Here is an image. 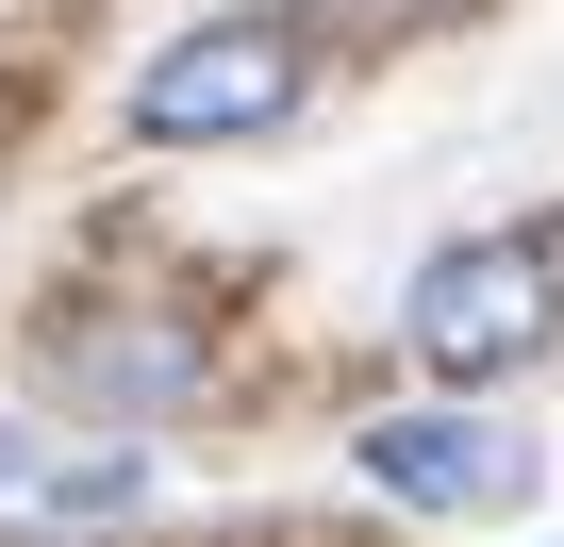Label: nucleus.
<instances>
[{"label": "nucleus", "instance_id": "obj_1", "mask_svg": "<svg viewBox=\"0 0 564 547\" xmlns=\"http://www.w3.org/2000/svg\"><path fill=\"white\" fill-rule=\"evenodd\" d=\"M34 382H51L67 415H100V431H166V415L216 382V332H199L183 283H67V299L34 316Z\"/></svg>", "mask_w": 564, "mask_h": 547}, {"label": "nucleus", "instance_id": "obj_2", "mask_svg": "<svg viewBox=\"0 0 564 547\" xmlns=\"http://www.w3.org/2000/svg\"><path fill=\"white\" fill-rule=\"evenodd\" d=\"M300 84H316V34H282V18H199L183 51L133 67L117 133H133V150H249V133L300 117Z\"/></svg>", "mask_w": 564, "mask_h": 547}, {"label": "nucleus", "instance_id": "obj_3", "mask_svg": "<svg viewBox=\"0 0 564 547\" xmlns=\"http://www.w3.org/2000/svg\"><path fill=\"white\" fill-rule=\"evenodd\" d=\"M547 316H564L547 232H465V249H432V265H415V299H399V332H415V365H432V382H498V365H531V349H547Z\"/></svg>", "mask_w": 564, "mask_h": 547}, {"label": "nucleus", "instance_id": "obj_4", "mask_svg": "<svg viewBox=\"0 0 564 547\" xmlns=\"http://www.w3.org/2000/svg\"><path fill=\"white\" fill-rule=\"evenodd\" d=\"M366 481H382L399 514H498V497L531 481V448L481 431V415H366Z\"/></svg>", "mask_w": 564, "mask_h": 547}, {"label": "nucleus", "instance_id": "obj_5", "mask_svg": "<svg viewBox=\"0 0 564 547\" xmlns=\"http://www.w3.org/2000/svg\"><path fill=\"white\" fill-rule=\"evenodd\" d=\"M448 18H465V0H282V34H333V51H415Z\"/></svg>", "mask_w": 564, "mask_h": 547}]
</instances>
